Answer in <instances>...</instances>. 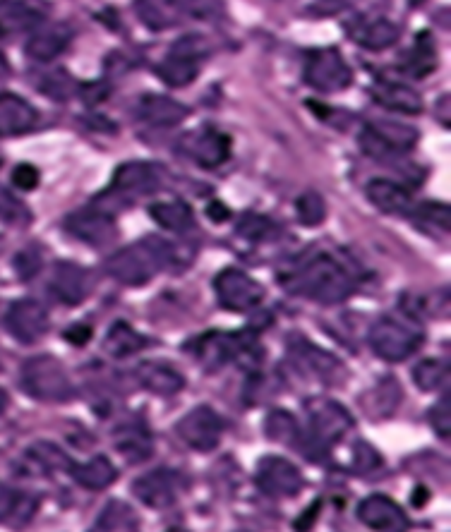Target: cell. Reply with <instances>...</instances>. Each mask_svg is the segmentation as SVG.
I'll return each mask as SVG.
<instances>
[{"label":"cell","instance_id":"cell-1","mask_svg":"<svg viewBox=\"0 0 451 532\" xmlns=\"http://www.w3.org/2000/svg\"><path fill=\"white\" fill-rule=\"evenodd\" d=\"M176 259L173 247L161 238L137 240L106 259L108 276L123 286H144Z\"/></svg>","mask_w":451,"mask_h":532},{"label":"cell","instance_id":"cell-2","mask_svg":"<svg viewBox=\"0 0 451 532\" xmlns=\"http://www.w3.org/2000/svg\"><path fill=\"white\" fill-rule=\"evenodd\" d=\"M291 288L298 295L320 302V305H339V302L351 298L356 283H353V278L348 276V271L336 259L322 255L312 259L310 264H305L293 276Z\"/></svg>","mask_w":451,"mask_h":532},{"label":"cell","instance_id":"cell-3","mask_svg":"<svg viewBox=\"0 0 451 532\" xmlns=\"http://www.w3.org/2000/svg\"><path fill=\"white\" fill-rule=\"evenodd\" d=\"M22 389L36 401L44 403H65L75 396L70 374L60 365V360L51 355H36L22 365L20 374Z\"/></svg>","mask_w":451,"mask_h":532},{"label":"cell","instance_id":"cell-4","mask_svg":"<svg viewBox=\"0 0 451 532\" xmlns=\"http://www.w3.org/2000/svg\"><path fill=\"white\" fill-rule=\"evenodd\" d=\"M209 56V41L200 34H188L171 46L164 63L159 65V77L168 87H188L197 80L202 60Z\"/></svg>","mask_w":451,"mask_h":532},{"label":"cell","instance_id":"cell-5","mask_svg":"<svg viewBox=\"0 0 451 532\" xmlns=\"http://www.w3.org/2000/svg\"><path fill=\"white\" fill-rule=\"evenodd\" d=\"M368 341L370 348L375 350V355H380L382 360L401 362L411 358V355L420 348L423 334L413 329V326L399 322V319L382 317L372 324Z\"/></svg>","mask_w":451,"mask_h":532},{"label":"cell","instance_id":"cell-6","mask_svg":"<svg viewBox=\"0 0 451 532\" xmlns=\"http://www.w3.org/2000/svg\"><path fill=\"white\" fill-rule=\"evenodd\" d=\"M351 80L353 72L339 48H322V51L310 53L308 63H305V82H308V87L322 94H336L348 89Z\"/></svg>","mask_w":451,"mask_h":532},{"label":"cell","instance_id":"cell-7","mask_svg":"<svg viewBox=\"0 0 451 532\" xmlns=\"http://www.w3.org/2000/svg\"><path fill=\"white\" fill-rule=\"evenodd\" d=\"M214 290L221 307H226V310L231 312L255 310V307L264 300V288L255 281V278L240 269L221 271L214 281Z\"/></svg>","mask_w":451,"mask_h":532},{"label":"cell","instance_id":"cell-8","mask_svg":"<svg viewBox=\"0 0 451 532\" xmlns=\"http://www.w3.org/2000/svg\"><path fill=\"white\" fill-rule=\"evenodd\" d=\"M308 417H310V429L312 439L317 446H332L336 441L353 427V417L344 405L329 398H315L308 403Z\"/></svg>","mask_w":451,"mask_h":532},{"label":"cell","instance_id":"cell-9","mask_svg":"<svg viewBox=\"0 0 451 532\" xmlns=\"http://www.w3.org/2000/svg\"><path fill=\"white\" fill-rule=\"evenodd\" d=\"M176 432L192 449L212 451L219 446L221 434H224V422H221V417L216 415L209 405H197L195 410H190V413L178 422Z\"/></svg>","mask_w":451,"mask_h":532},{"label":"cell","instance_id":"cell-10","mask_svg":"<svg viewBox=\"0 0 451 532\" xmlns=\"http://www.w3.org/2000/svg\"><path fill=\"white\" fill-rule=\"evenodd\" d=\"M178 151L197 166L216 168L231 156V139L212 128L195 130L180 139Z\"/></svg>","mask_w":451,"mask_h":532},{"label":"cell","instance_id":"cell-11","mask_svg":"<svg viewBox=\"0 0 451 532\" xmlns=\"http://www.w3.org/2000/svg\"><path fill=\"white\" fill-rule=\"evenodd\" d=\"M166 173L156 163L130 161L123 163L113 175V192L120 197H144L154 195L164 185Z\"/></svg>","mask_w":451,"mask_h":532},{"label":"cell","instance_id":"cell-12","mask_svg":"<svg viewBox=\"0 0 451 532\" xmlns=\"http://www.w3.org/2000/svg\"><path fill=\"white\" fill-rule=\"evenodd\" d=\"M257 487L269 497H296L303 487V477L298 468L286 458L267 456L257 463Z\"/></svg>","mask_w":451,"mask_h":532},{"label":"cell","instance_id":"cell-13","mask_svg":"<svg viewBox=\"0 0 451 532\" xmlns=\"http://www.w3.org/2000/svg\"><path fill=\"white\" fill-rule=\"evenodd\" d=\"M5 326H8L10 336L20 343H36L48 331V312L36 300H17L5 314Z\"/></svg>","mask_w":451,"mask_h":532},{"label":"cell","instance_id":"cell-14","mask_svg":"<svg viewBox=\"0 0 451 532\" xmlns=\"http://www.w3.org/2000/svg\"><path fill=\"white\" fill-rule=\"evenodd\" d=\"M65 231H68L72 238L80 240V243H87L92 247H104L116 238L118 228L108 211L84 209V211H75V214H70L68 219H65Z\"/></svg>","mask_w":451,"mask_h":532},{"label":"cell","instance_id":"cell-15","mask_svg":"<svg viewBox=\"0 0 451 532\" xmlns=\"http://www.w3.org/2000/svg\"><path fill=\"white\" fill-rule=\"evenodd\" d=\"M291 358L296 362L298 370H303L315 379H322L327 384L341 382V377H344V365L334 355H329L327 350L315 348L305 338L291 341Z\"/></svg>","mask_w":451,"mask_h":532},{"label":"cell","instance_id":"cell-16","mask_svg":"<svg viewBox=\"0 0 451 532\" xmlns=\"http://www.w3.org/2000/svg\"><path fill=\"white\" fill-rule=\"evenodd\" d=\"M92 271L75 262H58L51 276V293L63 302V305H80L92 293Z\"/></svg>","mask_w":451,"mask_h":532},{"label":"cell","instance_id":"cell-17","mask_svg":"<svg viewBox=\"0 0 451 532\" xmlns=\"http://www.w3.org/2000/svg\"><path fill=\"white\" fill-rule=\"evenodd\" d=\"M46 5L41 0H0V39L41 27Z\"/></svg>","mask_w":451,"mask_h":532},{"label":"cell","instance_id":"cell-18","mask_svg":"<svg viewBox=\"0 0 451 532\" xmlns=\"http://www.w3.org/2000/svg\"><path fill=\"white\" fill-rule=\"evenodd\" d=\"M180 487H183V480H180L178 473L173 470H154V473L140 477V480L132 485V492L135 497L142 501V504L152 506V509H166L173 501L178 499Z\"/></svg>","mask_w":451,"mask_h":532},{"label":"cell","instance_id":"cell-19","mask_svg":"<svg viewBox=\"0 0 451 532\" xmlns=\"http://www.w3.org/2000/svg\"><path fill=\"white\" fill-rule=\"evenodd\" d=\"M358 518L368 528L377 532H406L408 530V518L406 513L394 504L392 499L380 497H368L363 504L358 506Z\"/></svg>","mask_w":451,"mask_h":532},{"label":"cell","instance_id":"cell-20","mask_svg":"<svg viewBox=\"0 0 451 532\" xmlns=\"http://www.w3.org/2000/svg\"><path fill=\"white\" fill-rule=\"evenodd\" d=\"M351 39L358 41L360 46L368 51H384V48L394 46L401 36V27L387 17H358L356 22L348 27Z\"/></svg>","mask_w":451,"mask_h":532},{"label":"cell","instance_id":"cell-21","mask_svg":"<svg viewBox=\"0 0 451 532\" xmlns=\"http://www.w3.org/2000/svg\"><path fill=\"white\" fill-rule=\"evenodd\" d=\"M72 39V29L63 22L53 24H41L34 29V34L27 41V56L39 63H48V60H56L60 53L65 51Z\"/></svg>","mask_w":451,"mask_h":532},{"label":"cell","instance_id":"cell-22","mask_svg":"<svg viewBox=\"0 0 451 532\" xmlns=\"http://www.w3.org/2000/svg\"><path fill=\"white\" fill-rule=\"evenodd\" d=\"M137 116L154 128H173L190 116V108L164 94H147L137 104Z\"/></svg>","mask_w":451,"mask_h":532},{"label":"cell","instance_id":"cell-23","mask_svg":"<svg viewBox=\"0 0 451 532\" xmlns=\"http://www.w3.org/2000/svg\"><path fill=\"white\" fill-rule=\"evenodd\" d=\"M39 120L32 104L17 94H0V137H15L29 132Z\"/></svg>","mask_w":451,"mask_h":532},{"label":"cell","instance_id":"cell-24","mask_svg":"<svg viewBox=\"0 0 451 532\" xmlns=\"http://www.w3.org/2000/svg\"><path fill=\"white\" fill-rule=\"evenodd\" d=\"M137 382L142 389L152 391L156 396H173L178 391H183L185 379L178 370H173L166 362H142L135 370Z\"/></svg>","mask_w":451,"mask_h":532},{"label":"cell","instance_id":"cell-25","mask_svg":"<svg viewBox=\"0 0 451 532\" xmlns=\"http://www.w3.org/2000/svg\"><path fill=\"white\" fill-rule=\"evenodd\" d=\"M368 199L372 207H377L384 214H408L413 209V197L404 185L392 183V180H372L368 185Z\"/></svg>","mask_w":451,"mask_h":532},{"label":"cell","instance_id":"cell-26","mask_svg":"<svg viewBox=\"0 0 451 532\" xmlns=\"http://www.w3.org/2000/svg\"><path fill=\"white\" fill-rule=\"evenodd\" d=\"M372 96L375 101L389 111L396 113H406V116H416V113L423 111V99L416 89L406 87V84H396V82H377L375 89H372Z\"/></svg>","mask_w":451,"mask_h":532},{"label":"cell","instance_id":"cell-27","mask_svg":"<svg viewBox=\"0 0 451 532\" xmlns=\"http://www.w3.org/2000/svg\"><path fill=\"white\" fill-rule=\"evenodd\" d=\"M116 449L123 453L130 463H142L152 456L154 444L147 429H144L140 422H132V425H123L116 429Z\"/></svg>","mask_w":451,"mask_h":532},{"label":"cell","instance_id":"cell-28","mask_svg":"<svg viewBox=\"0 0 451 532\" xmlns=\"http://www.w3.org/2000/svg\"><path fill=\"white\" fill-rule=\"evenodd\" d=\"M137 15L154 32H164L183 22L176 0H137Z\"/></svg>","mask_w":451,"mask_h":532},{"label":"cell","instance_id":"cell-29","mask_svg":"<svg viewBox=\"0 0 451 532\" xmlns=\"http://www.w3.org/2000/svg\"><path fill=\"white\" fill-rule=\"evenodd\" d=\"M70 473L87 489H106L116 482V468L106 456H96L87 463H70Z\"/></svg>","mask_w":451,"mask_h":532},{"label":"cell","instance_id":"cell-30","mask_svg":"<svg viewBox=\"0 0 451 532\" xmlns=\"http://www.w3.org/2000/svg\"><path fill=\"white\" fill-rule=\"evenodd\" d=\"M147 338L137 334L130 324L116 322L111 326V331L106 334L104 350L111 358H130V355L140 353L142 348H147Z\"/></svg>","mask_w":451,"mask_h":532},{"label":"cell","instance_id":"cell-31","mask_svg":"<svg viewBox=\"0 0 451 532\" xmlns=\"http://www.w3.org/2000/svg\"><path fill=\"white\" fill-rule=\"evenodd\" d=\"M149 214L161 228L171 233L190 231L192 223H195L192 209L185 202H156L149 207Z\"/></svg>","mask_w":451,"mask_h":532},{"label":"cell","instance_id":"cell-32","mask_svg":"<svg viewBox=\"0 0 451 532\" xmlns=\"http://www.w3.org/2000/svg\"><path fill=\"white\" fill-rule=\"evenodd\" d=\"M24 468H27V473L46 475L56 473L60 468L70 470V463L63 456V451L56 449L53 444H34L32 449L24 453Z\"/></svg>","mask_w":451,"mask_h":532},{"label":"cell","instance_id":"cell-33","mask_svg":"<svg viewBox=\"0 0 451 532\" xmlns=\"http://www.w3.org/2000/svg\"><path fill=\"white\" fill-rule=\"evenodd\" d=\"M36 506H39V501L32 494L0 489V521H8L12 525L27 523L36 513Z\"/></svg>","mask_w":451,"mask_h":532},{"label":"cell","instance_id":"cell-34","mask_svg":"<svg viewBox=\"0 0 451 532\" xmlns=\"http://www.w3.org/2000/svg\"><path fill=\"white\" fill-rule=\"evenodd\" d=\"M435 68H437V53L430 44V36L420 34L418 44L411 48V53H408L404 60V70L411 77H425V75H430Z\"/></svg>","mask_w":451,"mask_h":532},{"label":"cell","instance_id":"cell-35","mask_svg":"<svg viewBox=\"0 0 451 532\" xmlns=\"http://www.w3.org/2000/svg\"><path fill=\"white\" fill-rule=\"evenodd\" d=\"M264 432L272 441H281V444L296 446L300 439V427L298 420L288 410H272L264 422Z\"/></svg>","mask_w":451,"mask_h":532},{"label":"cell","instance_id":"cell-36","mask_svg":"<svg viewBox=\"0 0 451 532\" xmlns=\"http://www.w3.org/2000/svg\"><path fill=\"white\" fill-rule=\"evenodd\" d=\"M368 128L375 132V135L380 137L389 149H394L396 154H399V151L413 149V147H416V142H418V130L408 128V125L375 123V125H368Z\"/></svg>","mask_w":451,"mask_h":532},{"label":"cell","instance_id":"cell-37","mask_svg":"<svg viewBox=\"0 0 451 532\" xmlns=\"http://www.w3.org/2000/svg\"><path fill=\"white\" fill-rule=\"evenodd\" d=\"M296 216L303 226L315 228L324 223L327 219V204H324V197L320 192H303L296 199Z\"/></svg>","mask_w":451,"mask_h":532},{"label":"cell","instance_id":"cell-38","mask_svg":"<svg viewBox=\"0 0 451 532\" xmlns=\"http://www.w3.org/2000/svg\"><path fill=\"white\" fill-rule=\"evenodd\" d=\"M447 365L442 360H423L418 362L413 370V382H416L423 391H437L447 382Z\"/></svg>","mask_w":451,"mask_h":532},{"label":"cell","instance_id":"cell-39","mask_svg":"<svg viewBox=\"0 0 451 532\" xmlns=\"http://www.w3.org/2000/svg\"><path fill=\"white\" fill-rule=\"evenodd\" d=\"M183 20H216L224 12L221 0H176Z\"/></svg>","mask_w":451,"mask_h":532},{"label":"cell","instance_id":"cell-40","mask_svg":"<svg viewBox=\"0 0 451 532\" xmlns=\"http://www.w3.org/2000/svg\"><path fill=\"white\" fill-rule=\"evenodd\" d=\"M0 221L10 226H27L32 221V214L17 197H12L5 187H0Z\"/></svg>","mask_w":451,"mask_h":532},{"label":"cell","instance_id":"cell-41","mask_svg":"<svg viewBox=\"0 0 451 532\" xmlns=\"http://www.w3.org/2000/svg\"><path fill=\"white\" fill-rule=\"evenodd\" d=\"M272 228H274L272 221L264 219V216H260V214H245L243 219L238 221L236 233L240 235V238L255 240V243H260V240H264L269 233H272Z\"/></svg>","mask_w":451,"mask_h":532},{"label":"cell","instance_id":"cell-42","mask_svg":"<svg viewBox=\"0 0 451 532\" xmlns=\"http://www.w3.org/2000/svg\"><path fill=\"white\" fill-rule=\"evenodd\" d=\"M72 87H75V84H72V77L65 75L63 70L51 72V75H46L44 80H41V92L56 101L68 99V96L72 94Z\"/></svg>","mask_w":451,"mask_h":532},{"label":"cell","instance_id":"cell-43","mask_svg":"<svg viewBox=\"0 0 451 532\" xmlns=\"http://www.w3.org/2000/svg\"><path fill=\"white\" fill-rule=\"evenodd\" d=\"M380 465V453L372 449L370 444H365V441H358L356 449H353V468H356L360 475H372Z\"/></svg>","mask_w":451,"mask_h":532},{"label":"cell","instance_id":"cell-44","mask_svg":"<svg viewBox=\"0 0 451 532\" xmlns=\"http://www.w3.org/2000/svg\"><path fill=\"white\" fill-rule=\"evenodd\" d=\"M418 219L430 223V226L440 228L442 233H449V226H451V211L447 204H423V207L418 209Z\"/></svg>","mask_w":451,"mask_h":532},{"label":"cell","instance_id":"cell-45","mask_svg":"<svg viewBox=\"0 0 451 532\" xmlns=\"http://www.w3.org/2000/svg\"><path fill=\"white\" fill-rule=\"evenodd\" d=\"M430 420H432V427H435V432L440 434V437L447 439L451 434V403H449V396H442V401L432 408L430 413Z\"/></svg>","mask_w":451,"mask_h":532},{"label":"cell","instance_id":"cell-46","mask_svg":"<svg viewBox=\"0 0 451 532\" xmlns=\"http://www.w3.org/2000/svg\"><path fill=\"white\" fill-rule=\"evenodd\" d=\"M15 269H17V274H20V278L29 281V278H34L36 274H39L41 255L36 250H22L15 259Z\"/></svg>","mask_w":451,"mask_h":532},{"label":"cell","instance_id":"cell-47","mask_svg":"<svg viewBox=\"0 0 451 532\" xmlns=\"http://www.w3.org/2000/svg\"><path fill=\"white\" fill-rule=\"evenodd\" d=\"M12 183H15L20 190L29 192L39 185V171L32 166V163H20V166L12 171Z\"/></svg>","mask_w":451,"mask_h":532},{"label":"cell","instance_id":"cell-48","mask_svg":"<svg viewBox=\"0 0 451 532\" xmlns=\"http://www.w3.org/2000/svg\"><path fill=\"white\" fill-rule=\"evenodd\" d=\"M65 338L72 343H77V346H82L84 341L92 338V329H89V326H72V329H68V334H65Z\"/></svg>","mask_w":451,"mask_h":532},{"label":"cell","instance_id":"cell-49","mask_svg":"<svg viewBox=\"0 0 451 532\" xmlns=\"http://www.w3.org/2000/svg\"><path fill=\"white\" fill-rule=\"evenodd\" d=\"M209 216H212L214 221H226L228 219V209L221 207V204H212V207H209Z\"/></svg>","mask_w":451,"mask_h":532},{"label":"cell","instance_id":"cell-50","mask_svg":"<svg viewBox=\"0 0 451 532\" xmlns=\"http://www.w3.org/2000/svg\"><path fill=\"white\" fill-rule=\"evenodd\" d=\"M10 75V65H8V60H5L3 53H0V80H3V77H8Z\"/></svg>","mask_w":451,"mask_h":532},{"label":"cell","instance_id":"cell-51","mask_svg":"<svg viewBox=\"0 0 451 532\" xmlns=\"http://www.w3.org/2000/svg\"><path fill=\"white\" fill-rule=\"evenodd\" d=\"M5 408H8V394H5V391L0 389V413H3Z\"/></svg>","mask_w":451,"mask_h":532},{"label":"cell","instance_id":"cell-52","mask_svg":"<svg viewBox=\"0 0 451 532\" xmlns=\"http://www.w3.org/2000/svg\"><path fill=\"white\" fill-rule=\"evenodd\" d=\"M425 0H408V5H411V8H418V5H423Z\"/></svg>","mask_w":451,"mask_h":532},{"label":"cell","instance_id":"cell-53","mask_svg":"<svg viewBox=\"0 0 451 532\" xmlns=\"http://www.w3.org/2000/svg\"><path fill=\"white\" fill-rule=\"evenodd\" d=\"M168 532H190V530H183V528H173V530H168Z\"/></svg>","mask_w":451,"mask_h":532},{"label":"cell","instance_id":"cell-54","mask_svg":"<svg viewBox=\"0 0 451 532\" xmlns=\"http://www.w3.org/2000/svg\"><path fill=\"white\" fill-rule=\"evenodd\" d=\"M327 3H344V0H327Z\"/></svg>","mask_w":451,"mask_h":532}]
</instances>
